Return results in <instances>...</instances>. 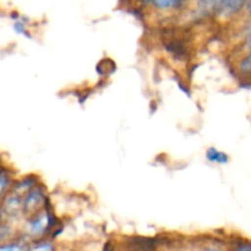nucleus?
I'll use <instances>...</instances> for the list:
<instances>
[{"label":"nucleus","instance_id":"1","mask_svg":"<svg viewBox=\"0 0 251 251\" xmlns=\"http://www.w3.org/2000/svg\"><path fill=\"white\" fill-rule=\"evenodd\" d=\"M248 0H220L216 14L222 17H229L238 14L245 6Z\"/></svg>","mask_w":251,"mask_h":251},{"label":"nucleus","instance_id":"9","mask_svg":"<svg viewBox=\"0 0 251 251\" xmlns=\"http://www.w3.org/2000/svg\"><path fill=\"white\" fill-rule=\"evenodd\" d=\"M239 71L244 75H251V49L249 53L239 61Z\"/></svg>","mask_w":251,"mask_h":251},{"label":"nucleus","instance_id":"10","mask_svg":"<svg viewBox=\"0 0 251 251\" xmlns=\"http://www.w3.org/2000/svg\"><path fill=\"white\" fill-rule=\"evenodd\" d=\"M36 249H47V250H50V249H53V247H51V245H49L48 243H46V244L36 245Z\"/></svg>","mask_w":251,"mask_h":251},{"label":"nucleus","instance_id":"5","mask_svg":"<svg viewBox=\"0 0 251 251\" xmlns=\"http://www.w3.org/2000/svg\"><path fill=\"white\" fill-rule=\"evenodd\" d=\"M206 158L211 162V163L216 164H226L229 162V156L226 152L218 151L215 147H210L206 151Z\"/></svg>","mask_w":251,"mask_h":251},{"label":"nucleus","instance_id":"4","mask_svg":"<svg viewBox=\"0 0 251 251\" xmlns=\"http://www.w3.org/2000/svg\"><path fill=\"white\" fill-rule=\"evenodd\" d=\"M22 208V201L17 195H9L2 202L0 208V215H5L7 217L15 216Z\"/></svg>","mask_w":251,"mask_h":251},{"label":"nucleus","instance_id":"2","mask_svg":"<svg viewBox=\"0 0 251 251\" xmlns=\"http://www.w3.org/2000/svg\"><path fill=\"white\" fill-rule=\"evenodd\" d=\"M44 196L39 189H28L26 198L22 201V210L26 213H31L38 207L43 201Z\"/></svg>","mask_w":251,"mask_h":251},{"label":"nucleus","instance_id":"3","mask_svg":"<svg viewBox=\"0 0 251 251\" xmlns=\"http://www.w3.org/2000/svg\"><path fill=\"white\" fill-rule=\"evenodd\" d=\"M51 221H53V218L48 213H42V215L37 216L33 221L29 222V233L33 235L43 234L51 226Z\"/></svg>","mask_w":251,"mask_h":251},{"label":"nucleus","instance_id":"11","mask_svg":"<svg viewBox=\"0 0 251 251\" xmlns=\"http://www.w3.org/2000/svg\"><path fill=\"white\" fill-rule=\"evenodd\" d=\"M245 47H247L248 49H251V33L249 34V37L247 38V41H245Z\"/></svg>","mask_w":251,"mask_h":251},{"label":"nucleus","instance_id":"6","mask_svg":"<svg viewBox=\"0 0 251 251\" xmlns=\"http://www.w3.org/2000/svg\"><path fill=\"white\" fill-rule=\"evenodd\" d=\"M152 5L157 7V9L168 10L173 9V7L179 6L183 2V0H149Z\"/></svg>","mask_w":251,"mask_h":251},{"label":"nucleus","instance_id":"7","mask_svg":"<svg viewBox=\"0 0 251 251\" xmlns=\"http://www.w3.org/2000/svg\"><path fill=\"white\" fill-rule=\"evenodd\" d=\"M14 237V229L7 223H0V245L9 242Z\"/></svg>","mask_w":251,"mask_h":251},{"label":"nucleus","instance_id":"12","mask_svg":"<svg viewBox=\"0 0 251 251\" xmlns=\"http://www.w3.org/2000/svg\"><path fill=\"white\" fill-rule=\"evenodd\" d=\"M245 6H247L248 11H249V14H251V0H248L247 4H245Z\"/></svg>","mask_w":251,"mask_h":251},{"label":"nucleus","instance_id":"8","mask_svg":"<svg viewBox=\"0 0 251 251\" xmlns=\"http://www.w3.org/2000/svg\"><path fill=\"white\" fill-rule=\"evenodd\" d=\"M10 184H11L10 174L7 173L6 171H4V169H1V171H0V199L6 194Z\"/></svg>","mask_w":251,"mask_h":251}]
</instances>
